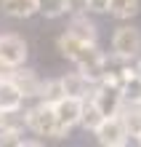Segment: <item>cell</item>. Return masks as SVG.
Wrapping results in <instances>:
<instances>
[{
    "label": "cell",
    "mask_w": 141,
    "mask_h": 147,
    "mask_svg": "<svg viewBox=\"0 0 141 147\" xmlns=\"http://www.w3.org/2000/svg\"><path fill=\"white\" fill-rule=\"evenodd\" d=\"M27 118V128L40 136H53V139H64L69 134L67 128L59 126V118H56V105H48V102H40L37 107H32L24 112Z\"/></svg>",
    "instance_id": "1"
},
{
    "label": "cell",
    "mask_w": 141,
    "mask_h": 147,
    "mask_svg": "<svg viewBox=\"0 0 141 147\" xmlns=\"http://www.w3.org/2000/svg\"><path fill=\"white\" fill-rule=\"evenodd\" d=\"M75 67L80 72H85L93 83H99L104 75H107V56L96 48V43H85V46L77 51V56L72 59Z\"/></svg>",
    "instance_id": "2"
},
{
    "label": "cell",
    "mask_w": 141,
    "mask_h": 147,
    "mask_svg": "<svg viewBox=\"0 0 141 147\" xmlns=\"http://www.w3.org/2000/svg\"><path fill=\"white\" fill-rule=\"evenodd\" d=\"M93 134H96V139H99V144H104V147H122V144L128 142V136H130L120 115L104 118L101 123L96 126Z\"/></svg>",
    "instance_id": "3"
},
{
    "label": "cell",
    "mask_w": 141,
    "mask_h": 147,
    "mask_svg": "<svg viewBox=\"0 0 141 147\" xmlns=\"http://www.w3.org/2000/svg\"><path fill=\"white\" fill-rule=\"evenodd\" d=\"M112 51L120 59H133L141 54V32L136 27H117L112 35Z\"/></svg>",
    "instance_id": "4"
},
{
    "label": "cell",
    "mask_w": 141,
    "mask_h": 147,
    "mask_svg": "<svg viewBox=\"0 0 141 147\" xmlns=\"http://www.w3.org/2000/svg\"><path fill=\"white\" fill-rule=\"evenodd\" d=\"M83 102L85 99H77V96H64V99H59L56 102V118H59V126L61 128H72L80 123V118H83Z\"/></svg>",
    "instance_id": "5"
},
{
    "label": "cell",
    "mask_w": 141,
    "mask_h": 147,
    "mask_svg": "<svg viewBox=\"0 0 141 147\" xmlns=\"http://www.w3.org/2000/svg\"><path fill=\"white\" fill-rule=\"evenodd\" d=\"M0 59L13 67L24 64V59H27V43L24 38L19 35H0Z\"/></svg>",
    "instance_id": "6"
},
{
    "label": "cell",
    "mask_w": 141,
    "mask_h": 147,
    "mask_svg": "<svg viewBox=\"0 0 141 147\" xmlns=\"http://www.w3.org/2000/svg\"><path fill=\"white\" fill-rule=\"evenodd\" d=\"M61 83H64L67 96H77V99H88V96H91L93 80L85 72H80V70H77V72H67L64 78H61Z\"/></svg>",
    "instance_id": "7"
},
{
    "label": "cell",
    "mask_w": 141,
    "mask_h": 147,
    "mask_svg": "<svg viewBox=\"0 0 141 147\" xmlns=\"http://www.w3.org/2000/svg\"><path fill=\"white\" fill-rule=\"evenodd\" d=\"M11 80L19 86V91L24 94V99H32V96H43V83L37 75H35L32 70H19V67H16V72H13V78Z\"/></svg>",
    "instance_id": "8"
},
{
    "label": "cell",
    "mask_w": 141,
    "mask_h": 147,
    "mask_svg": "<svg viewBox=\"0 0 141 147\" xmlns=\"http://www.w3.org/2000/svg\"><path fill=\"white\" fill-rule=\"evenodd\" d=\"M21 102H24V94L19 91V86L13 80H0V110L3 112L21 110Z\"/></svg>",
    "instance_id": "9"
},
{
    "label": "cell",
    "mask_w": 141,
    "mask_h": 147,
    "mask_svg": "<svg viewBox=\"0 0 141 147\" xmlns=\"http://www.w3.org/2000/svg\"><path fill=\"white\" fill-rule=\"evenodd\" d=\"M3 11L13 19H29L40 11V0H3Z\"/></svg>",
    "instance_id": "10"
},
{
    "label": "cell",
    "mask_w": 141,
    "mask_h": 147,
    "mask_svg": "<svg viewBox=\"0 0 141 147\" xmlns=\"http://www.w3.org/2000/svg\"><path fill=\"white\" fill-rule=\"evenodd\" d=\"M104 120V112L99 110V105H96L93 99H85L83 102V118H80V126L85 128V131H96V126H99Z\"/></svg>",
    "instance_id": "11"
},
{
    "label": "cell",
    "mask_w": 141,
    "mask_h": 147,
    "mask_svg": "<svg viewBox=\"0 0 141 147\" xmlns=\"http://www.w3.org/2000/svg\"><path fill=\"white\" fill-rule=\"evenodd\" d=\"M56 46H59V51H61V54H64L67 59H75V56H77V51L85 46V40H83V38H77L72 30H67L64 35H59Z\"/></svg>",
    "instance_id": "12"
},
{
    "label": "cell",
    "mask_w": 141,
    "mask_h": 147,
    "mask_svg": "<svg viewBox=\"0 0 141 147\" xmlns=\"http://www.w3.org/2000/svg\"><path fill=\"white\" fill-rule=\"evenodd\" d=\"M69 30H72L77 38H83L85 43H96V24L88 22L83 13H75V19H72V24H69Z\"/></svg>",
    "instance_id": "13"
},
{
    "label": "cell",
    "mask_w": 141,
    "mask_h": 147,
    "mask_svg": "<svg viewBox=\"0 0 141 147\" xmlns=\"http://www.w3.org/2000/svg\"><path fill=\"white\" fill-rule=\"evenodd\" d=\"M120 118H122V123H125L128 134L138 139V136H141V105H130L128 110L120 112Z\"/></svg>",
    "instance_id": "14"
},
{
    "label": "cell",
    "mask_w": 141,
    "mask_h": 147,
    "mask_svg": "<svg viewBox=\"0 0 141 147\" xmlns=\"http://www.w3.org/2000/svg\"><path fill=\"white\" fill-rule=\"evenodd\" d=\"M122 96H125V105H141V78L136 72L122 80Z\"/></svg>",
    "instance_id": "15"
},
{
    "label": "cell",
    "mask_w": 141,
    "mask_h": 147,
    "mask_svg": "<svg viewBox=\"0 0 141 147\" xmlns=\"http://www.w3.org/2000/svg\"><path fill=\"white\" fill-rule=\"evenodd\" d=\"M138 0H109V13L117 19H130L138 13Z\"/></svg>",
    "instance_id": "16"
},
{
    "label": "cell",
    "mask_w": 141,
    "mask_h": 147,
    "mask_svg": "<svg viewBox=\"0 0 141 147\" xmlns=\"http://www.w3.org/2000/svg\"><path fill=\"white\" fill-rule=\"evenodd\" d=\"M67 91H64V83H61V78H56V80H45V86H43V102H48V105H56L59 99H64Z\"/></svg>",
    "instance_id": "17"
},
{
    "label": "cell",
    "mask_w": 141,
    "mask_h": 147,
    "mask_svg": "<svg viewBox=\"0 0 141 147\" xmlns=\"http://www.w3.org/2000/svg\"><path fill=\"white\" fill-rule=\"evenodd\" d=\"M40 11L48 16V19H56V16L67 13V3L64 0H40Z\"/></svg>",
    "instance_id": "18"
},
{
    "label": "cell",
    "mask_w": 141,
    "mask_h": 147,
    "mask_svg": "<svg viewBox=\"0 0 141 147\" xmlns=\"http://www.w3.org/2000/svg\"><path fill=\"white\" fill-rule=\"evenodd\" d=\"M3 144H21V128L0 126V147Z\"/></svg>",
    "instance_id": "19"
},
{
    "label": "cell",
    "mask_w": 141,
    "mask_h": 147,
    "mask_svg": "<svg viewBox=\"0 0 141 147\" xmlns=\"http://www.w3.org/2000/svg\"><path fill=\"white\" fill-rule=\"evenodd\" d=\"M67 13H85L88 11V0H64Z\"/></svg>",
    "instance_id": "20"
},
{
    "label": "cell",
    "mask_w": 141,
    "mask_h": 147,
    "mask_svg": "<svg viewBox=\"0 0 141 147\" xmlns=\"http://www.w3.org/2000/svg\"><path fill=\"white\" fill-rule=\"evenodd\" d=\"M88 11H93V13H109V0H88Z\"/></svg>",
    "instance_id": "21"
},
{
    "label": "cell",
    "mask_w": 141,
    "mask_h": 147,
    "mask_svg": "<svg viewBox=\"0 0 141 147\" xmlns=\"http://www.w3.org/2000/svg\"><path fill=\"white\" fill-rule=\"evenodd\" d=\"M13 72H16V67L0 59V80H11V78H13Z\"/></svg>",
    "instance_id": "22"
},
{
    "label": "cell",
    "mask_w": 141,
    "mask_h": 147,
    "mask_svg": "<svg viewBox=\"0 0 141 147\" xmlns=\"http://www.w3.org/2000/svg\"><path fill=\"white\" fill-rule=\"evenodd\" d=\"M136 75H138V78H141V62H138V64H136Z\"/></svg>",
    "instance_id": "23"
},
{
    "label": "cell",
    "mask_w": 141,
    "mask_h": 147,
    "mask_svg": "<svg viewBox=\"0 0 141 147\" xmlns=\"http://www.w3.org/2000/svg\"><path fill=\"white\" fill-rule=\"evenodd\" d=\"M0 126H3V110H0Z\"/></svg>",
    "instance_id": "24"
},
{
    "label": "cell",
    "mask_w": 141,
    "mask_h": 147,
    "mask_svg": "<svg viewBox=\"0 0 141 147\" xmlns=\"http://www.w3.org/2000/svg\"><path fill=\"white\" fill-rule=\"evenodd\" d=\"M138 144H141V136H138Z\"/></svg>",
    "instance_id": "25"
}]
</instances>
